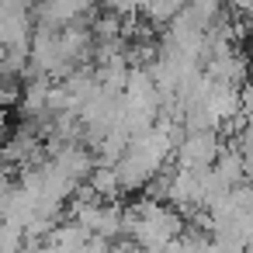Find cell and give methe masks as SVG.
I'll list each match as a JSON object with an SVG mask.
<instances>
[{
  "label": "cell",
  "instance_id": "cell-2",
  "mask_svg": "<svg viewBox=\"0 0 253 253\" xmlns=\"http://www.w3.org/2000/svg\"><path fill=\"white\" fill-rule=\"evenodd\" d=\"M0 139H4V108H0Z\"/></svg>",
  "mask_w": 253,
  "mask_h": 253
},
{
  "label": "cell",
  "instance_id": "cell-1",
  "mask_svg": "<svg viewBox=\"0 0 253 253\" xmlns=\"http://www.w3.org/2000/svg\"><path fill=\"white\" fill-rule=\"evenodd\" d=\"M211 153H215V139H211V135H194V139L184 146V160H187V163H205Z\"/></svg>",
  "mask_w": 253,
  "mask_h": 253
}]
</instances>
